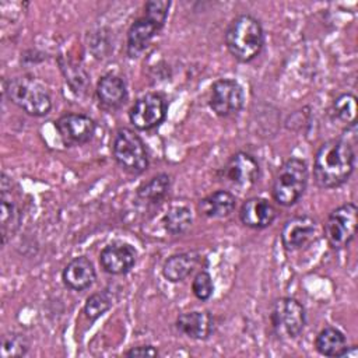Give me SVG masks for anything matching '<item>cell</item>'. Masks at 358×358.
Wrapping results in <instances>:
<instances>
[{"mask_svg": "<svg viewBox=\"0 0 358 358\" xmlns=\"http://www.w3.org/2000/svg\"><path fill=\"white\" fill-rule=\"evenodd\" d=\"M4 94L10 102L35 117L46 116L52 109L49 90L31 74L7 80L4 83Z\"/></svg>", "mask_w": 358, "mask_h": 358, "instance_id": "obj_4", "label": "cell"}, {"mask_svg": "<svg viewBox=\"0 0 358 358\" xmlns=\"http://www.w3.org/2000/svg\"><path fill=\"white\" fill-rule=\"evenodd\" d=\"M245 103L242 85L232 78H220L213 83L210 90L208 106L221 117H228L241 112Z\"/></svg>", "mask_w": 358, "mask_h": 358, "instance_id": "obj_11", "label": "cell"}, {"mask_svg": "<svg viewBox=\"0 0 358 358\" xmlns=\"http://www.w3.org/2000/svg\"><path fill=\"white\" fill-rule=\"evenodd\" d=\"M192 292L200 301H207L214 292V282L207 270H200L192 281Z\"/></svg>", "mask_w": 358, "mask_h": 358, "instance_id": "obj_29", "label": "cell"}, {"mask_svg": "<svg viewBox=\"0 0 358 358\" xmlns=\"http://www.w3.org/2000/svg\"><path fill=\"white\" fill-rule=\"evenodd\" d=\"M22 221V208L20 199L13 189L11 178L1 173L0 180V228L3 243L11 238Z\"/></svg>", "mask_w": 358, "mask_h": 358, "instance_id": "obj_12", "label": "cell"}, {"mask_svg": "<svg viewBox=\"0 0 358 358\" xmlns=\"http://www.w3.org/2000/svg\"><path fill=\"white\" fill-rule=\"evenodd\" d=\"M273 333L282 340H294L301 336L306 324L305 306L295 298L282 296L273 302L268 313Z\"/></svg>", "mask_w": 358, "mask_h": 358, "instance_id": "obj_7", "label": "cell"}, {"mask_svg": "<svg viewBox=\"0 0 358 358\" xmlns=\"http://www.w3.org/2000/svg\"><path fill=\"white\" fill-rule=\"evenodd\" d=\"M236 207V197L225 189L215 190L208 196L203 197L199 204V213L206 218H227L232 214Z\"/></svg>", "mask_w": 358, "mask_h": 358, "instance_id": "obj_21", "label": "cell"}, {"mask_svg": "<svg viewBox=\"0 0 358 358\" xmlns=\"http://www.w3.org/2000/svg\"><path fill=\"white\" fill-rule=\"evenodd\" d=\"M95 94L102 106L108 109H117L127 99V87L123 78L108 73L98 80Z\"/></svg>", "mask_w": 358, "mask_h": 358, "instance_id": "obj_20", "label": "cell"}, {"mask_svg": "<svg viewBox=\"0 0 358 358\" xmlns=\"http://www.w3.org/2000/svg\"><path fill=\"white\" fill-rule=\"evenodd\" d=\"M96 278L92 262L85 256L71 259L62 271L63 284L73 291H84L90 288Z\"/></svg>", "mask_w": 358, "mask_h": 358, "instance_id": "obj_18", "label": "cell"}, {"mask_svg": "<svg viewBox=\"0 0 358 358\" xmlns=\"http://www.w3.org/2000/svg\"><path fill=\"white\" fill-rule=\"evenodd\" d=\"M175 327L189 338L206 340L214 330V317L208 310L183 312L176 317Z\"/></svg>", "mask_w": 358, "mask_h": 358, "instance_id": "obj_17", "label": "cell"}, {"mask_svg": "<svg viewBox=\"0 0 358 358\" xmlns=\"http://www.w3.org/2000/svg\"><path fill=\"white\" fill-rule=\"evenodd\" d=\"M329 113L333 120H337L338 123L351 127L357 123V98L354 94L345 92L338 95L330 109Z\"/></svg>", "mask_w": 358, "mask_h": 358, "instance_id": "obj_24", "label": "cell"}, {"mask_svg": "<svg viewBox=\"0 0 358 358\" xmlns=\"http://www.w3.org/2000/svg\"><path fill=\"white\" fill-rule=\"evenodd\" d=\"M357 213L354 203L336 207L324 222V236L333 249H343L354 239L357 232Z\"/></svg>", "mask_w": 358, "mask_h": 358, "instance_id": "obj_8", "label": "cell"}, {"mask_svg": "<svg viewBox=\"0 0 358 358\" xmlns=\"http://www.w3.org/2000/svg\"><path fill=\"white\" fill-rule=\"evenodd\" d=\"M172 186V179L168 173H157L150 178L147 182H143L137 190V199L145 201L147 204H157L162 201Z\"/></svg>", "mask_w": 358, "mask_h": 358, "instance_id": "obj_23", "label": "cell"}, {"mask_svg": "<svg viewBox=\"0 0 358 358\" xmlns=\"http://www.w3.org/2000/svg\"><path fill=\"white\" fill-rule=\"evenodd\" d=\"M59 66H60L64 80L69 84V87L71 88V91L76 94H84L90 84L87 71L76 62L66 59L63 56L59 57Z\"/></svg>", "mask_w": 358, "mask_h": 358, "instance_id": "obj_26", "label": "cell"}, {"mask_svg": "<svg viewBox=\"0 0 358 358\" xmlns=\"http://www.w3.org/2000/svg\"><path fill=\"white\" fill-rule=\"evenodd\" d=\"M203 256L197 252H182L169 256L162 264V275L171 282H180L192 275L201 264Z\"/></svg>", "mask_w": 358, "mask_h": 358, "instance_id": "obj_19", "label": "cell"}, {"mask_svg": "<svg viewBox=\"0 0 358 358\" xmlns=\"http://www.w3.org/2000/svg\"><path fill=\"white\" fill-rule=\"evenodd\" d=\"M315 348L324 357H345L348 350L347 338L341 330L333 326L322 329L315 338Z\"/></svg>", "mask_w": 358, "mask_h": 358, "instance_id": "obj_22", "label": "cell"}, {"mask_svg": "<svg viewBox=\"0 0 358 358\" xmlns=\"http://www.w3.org/2000/svg\"><path fill=\"white\" fill-rule=\"evenodd\" d=\"M55 127L57 130V134L64 145L73 147V145H81L88 143L96 130V124L94 119L84 113H64L62 115L56 123Z\"/></svg>", "mask_w": 358, "mask_h": 358, "instance_id": "obj_13", "label": "cell"}, {"mask_svg": "<svg viewBox=\"0 0 358 358\" xmlns=\"http://www.w3.org/2000/svg\"><path fill=\"white\" fill-rule=\"evenodd\" d=\"M171 1L148 0L144 6V14L138 17L129 28L126 38V53L130 59L138 57L151 43L155 35L164 28Z\"/></svg>", "mask_w": 358, "mask_h": 358, "instance_id": "obj_3", "label": "cell"}, {"mask_svg": "<svg viewBox=\"0 0 358 358\" xmlns=\"http://www.w3.org/2000/svg\"><path fill=\"white\" fill-rule=\"evenodd\" d=\"M308 179L309 171L306 162L296 157L288 158L274 175L271 186L273 199L280 206H294L303 196Z\"/></svg>", "mask_w": 358, "mask_h": 358, "instance_id": "obj_5", "label": "cell"}, {"mask_svg": "<svg viewBox=\"0 0 358 358\" xmlns=\"http://www.w3.org/2000/svg\"><path fill=\"white\" fill-rule=\"evenodd\" d=\"M317 235L316 220L309 215H296L285 221L281 229V243L287 252H295L310 245Z\"/></svg>", "mask_w": 358, "mask_h": 358, "instance_id": "obj_14", "label": "cell"}, {"mask_svg": "<svg viewBox=\"0 0 358 358\" xmlns=\"http://www.w3.org/2000/svg\"><path fill=\"white\" fill-rule=\"evenodd\" d=\"M355 168V148L347 138L324 141L313 158V178L319 187L334 189L344 185Z\"/></svg>", "mask_w": 358, "mask_h": 358, "instance_id": "obj_1", "label": "cell"}, {"mask_svg": "<svg viewBox=\"0 0 358 358\" xmlns=\"http://www.w3.org/2000/svg\"><path fill=\"white\" fill-rule=\"evenodd\" d=\"M260 176L259 161L249 152L238 151L229 157L218 173L220 182L235 189H249Z\"/></svg>", "mask_w": 358, "mask_h": 358, "instance_id": "obj_9", "label": "cell"}, {"mask_svg": "<svg viewBox=\"0 0 358 358\" xmlns=\"http://www.w3.org/2000/svg\"><path fill=\"white\" fill-rule=\"evenodd\" d=\"M277 218L275 207L263 197H250L243 201L239 210L241 222L252 229L270 227Z\"/></svg>", "mask_w": 358, "mask_h": 358, "instance_id": "obj_16", "label": "cell"}, {"mask_svg": "<svg viewBox=\"0 0 358 358\" xmlns=\"http://www.w3.org/2000/svg\"><path fill=\"white\" fill-rule=\"evenodd\" d=\"M166 110L165 98L158 92H148L134 101L129 109V120L140 131L151 130L165 120Z\"/></svg>", "mask_w": 358, "mask_h": 358, "instance_id": "obj_10", "label": "cell"}, {"mask_svg": "<svg viewBox=\"0 0 358 358\" xmlns=\"http://www.w3.org/2000/svg\"><path fill=\"white\" fill-rule=\"evenodd\" d=\"M112 155L117 165L131 175L147 171L150 157L143 138L129 127L116 130L112 140Z\"/></svg>", "mask_w": 358, "mask_h": 358, "instance_id": "obj_6", "label": "cell"}, {"mask_svg": "<svg viewBox=\"0 0 358 358\" xmlns=\"http://www.w3.org/2000/svg\"><path fill=\"white\" fill-rule=\"evenodd\" d=\"M124 355L126 357H157V355H159V352L154 345L143 344V345L130 348L129 351L124 352Z\"/></svg>", "mask_w": 358, "mask_h": 358, "instance_id": "obj_30", "label": "cell"}, {"mask_svg": "<svg viewBox=\"0 0 358 358\" xmlns=\"http://www.w3.org/2000/svg\"><path fill=\"white\" fill-rule=\"evenodd\" d=\"M192 211L186 206H173L162 217V224L171 235H182L192 227Z\"/></svg>", "mask_w": 358, "mask_h": 358, "instance_id": "obj_25", "label": "cell"}, {"mask_svg": "<svg viewBox=\"0 0 358 358\" xmlns=\"http://www.w3.org/2000/svg\"><path fill=\"white\" fill-rule=\"evenodd\" d=\"M224 39L228 52L238 62L249 63L264 46V29L256 17L241 14L228 24Z\"/></svg>", "mask_w": 358, "mask_h": 358, "instance_id": "obj_2", "label": "cell"}, {"mask_svg": "<svg viewBox=\"0 0 358 358\" xmlns=\"http://www.w3.org/2000/svg\"><path fill=\"white\" fill-rule=\"evenodd\" d=\"M113 303L112 294L106 289L98 291L91 294L84 303V315L88 320L94 322L98 317H101L103 313H106Z\"/></svg>", "mask_w": 358, "mask_h": 358, "instance_id": "obj_28", "label": "cell"}, {"mask_svg": "<svg viewBox=\"0 0 358 358\" xmlns=\"http://www.w3.org/2000/svg\"><path fill=\"white\" fill-rule=\"evenodd\" d=\"M137 250L126 242H112L99 253V263L103 271L112 275L127 274L136 264Z\"/></svg>", "mask_w": 358, "mask_h": 358, "instance_id": "obj_15", "label": "cell"}, {"mask_svg": "<svg viewBox=\"0 0 358 358\" xmlns=\"http://www.w3.org/2000/svg\"><path fill=\"white\" fill-rule=\"evenodd\" d=\"M29 351V340L25 334L18 331H10L1 336L0 343V357H24Z\"/></svg>", "mask_w": 358, "mask_h": 358, "instance_id": "obj_27", "label": "cell"}]
</instances>
